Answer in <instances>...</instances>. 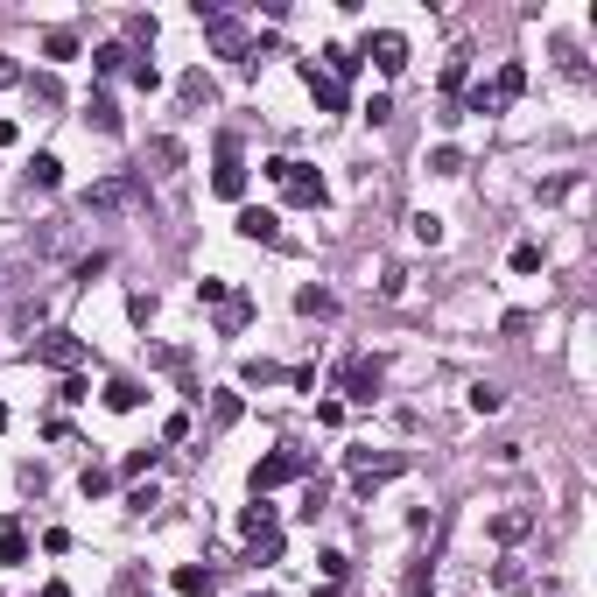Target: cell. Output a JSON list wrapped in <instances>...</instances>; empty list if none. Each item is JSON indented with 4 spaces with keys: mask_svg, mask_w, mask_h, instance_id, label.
Instances as JSON below:
<instances>
[{
    "mask_svg": "<svg viewBox=\"0 0 597 597\" xmlns=\"http://www.w3.org/2000/svg\"><path fill=\"white\" fill-rule=\"evenodd\" d=\"M267 176L281 183L288 204H324V176H317L310 162H288V155H281V162H267Z\"/></svg>",
    "mask_w": 597,
    "mask_h": 597,
    "instance_id": "1",
    "label": "cell"
},
{
    "mask_svg": "<svg viewBox=\"0 0 597 597\" xmlns=\"http://www.w3.org/2000/svg\"><path fill=\"white\" fill-rule=\"evenodd\" d=\"M36 359H43L50 373L71 380V373L85 366V338H71V331H43V338H36Z\"/></svg>",
    "mask_w": 597,
    "mask_h": 597,
    "instance_id": "2",
    "label": "cell"
},
{
    "mask_svg": "<svg viewBox=\"0 0 597 597\" xmlns=\"http://www.w3.org/2000/svg\"><path fill=\"white\" fill-rule=\"evenodd\" d=\"M520 92H527V71H520V64H506L492 85H478V92H471V113H499V106H513Z\"/></svg>",
    "mask_w": 597,
    "mask_h": 597,
    "instance_id": "3",
    "label": "cell"
},
{
    "mask_svg": "<svg viewBox=\"0 0 597 597\" xmlns=\"http://www.w3.org/2000/svg\"><path fill=\"white\" fill-rule=\"evenodd\" d=\"M134 197H141V183H134V176H106V183H92V190H85V211H92V218H106V211H127Z\"/></svg>",
    "mask_w": 597,
    "mask_h": 597,
    "instance_id": "4",
    "label": "cell"
},
{
    "mask_svg": "<svg viewBox=\"0 0 597 597\" xmlns=\"http://www.w3.org/2000/svg\"><path fill=\"white\" fill-rule=\"evenodd\" d=\"M288 478H303V457H295V450L260 457V464H253V499H267V492H274V485H288Z\"/></svg>",
    "mask_w": 597,
    "mask_h": 597,
    "instance_id": "5",
    "label": "cell"
},
{
    "mask_svg": "<svg viewBox=\"0 0 597 597\" xmlns=\"http://www.w3.org/2000/svg\"><path fill=\"white\" fill-rule=\"evenodd\" d=\"M211 190L232 197V204L246 197V169H239V141H232V134H218V176H211Z\"/></svg>",
    "mask_w": 597,
    "mask_h": 597,
    "instance_id": "6",
    "label": "cell"
},
{
    "mask_svg": "<svg viewBox=\"0 0 597 597\" xmlns=\"http://www.w3.org/2000/svg\"><path fill=\"white\" fill-rule=\"evenodd\" d=\"M366 57H373V64L387 71V78H401V71H408V36H401V29H373Z\"/></svg>",
    "mask_w": 597,
    "mask_h": 597,
    "instance_id": "7",
    "label": "cell"
},
{
    "mask_svg": "<svg viewBox=\"0 0 597 597\" xmlns=\"http://www.w3.org/2000/svg\"><path fill=\"white\" fill-rule=\"evenodd\" d=\"M232 232H239V239H253V246H281V218H274V211H260V204H246Z\"/></svg>",
    "mask_w": 597,
    "mask_h": 597,
    "instance_id": "8",
    "label": "cell"
},
{
    "mask_svg": "<svg viewBox=\"0 0 597 597\" xmlns=\"http://www.w3.org/2000/svg\"><path fill=\"white\" fill-rule=\"evenodd\" d=\"M380 380H387V366H380V359H352V366H345V394H352V401H373V394H380Z\"/></svg>",
    "mask_w": 597,
    "mask_h": 597,
    "instance_id": "9",
    "label": "cell"
},
{
    "mask_svg": "<svg viewBox=\"0 0 597 597\" xmlns=\"http://www.w3.org/2000/svg\"><path fill=\"white\" fill-rule=\"evenodd\" d=\"M303 85L317 92V106H324V113H345V85H331V78H324L317 64H303Z\"/></svg>",
    "mask_w": 597,
    "mask_h": 597,
    "instance_id": "10",
    "label": "cell"
},
{
    "mask_svg": "<svg viewBox=\"0 0 597 597\" xmlns=\"http://www.w3.org/2000/svg\"><path fill=\"white\" fill-rule=\"evenodd\" d=\"M85 120H92L99 134H120V106H113V92H92V99H85Z\"/></svg>",
    "mask_w": 597,
    "mask_h": 597,
    "instance_id": "11",
    "label": "cell"
},
{
    "mask_svg": "<svg viewBox=\"0 0 597 597\" xmlns=\"http://www.w3.org/2000/svg\"><path fill=\"white\" fill-rule=\"evenodd\" d=\"M324 78H331V85H345V78H359V57H352L345 43H331V50H324Z\"/></svg>",
    "mask_w": 597,
    "mask_h": 597,
    "instance_id": "12",
    "label": "cell"
},
{
    "mask_svg": "<svg viewBox=\"0 0 597 597\" xmlns=\"http://www.w3.org/2000/svg\"><path fill=\"white\" fill-rule=\"evenodd\" d=\"M0 562H29V534H22V520H8V527H0Z\"/></svg>",
    "mask_w": 597,
    "mask_h": 597,
    "instance_id": "13",
    "label": "cell"
},
{
    "mask_svg": "<svg viewBox=\"0 0 597 597\" xmlns=\"http://www.w3.org/2000/svg\"><path fill=\"white\" fill-rule=\"evenodd\" d=\"M295 310H303V317H338V295L331 288H303V295H295Z\"/></svg>",
    "mask_w": 597,
    "mask_h": 597,
    "instance_id": "14",
    "label": "cell"
},
{
    "mask_svg": "<svg viewBox=\"0 0 597 597\" xmlns=\"http://www.w3.org/2000/svg\"><path fill=\"white\" fill-rule=\"evenodd\" d=\"M29 183H36V190H57V183H64V162H57V155L43 148V155L29 162Z\"/></svg>",
    "mask_w": 597,
    "mask_h": 597,
    "instance_id": "15",
    "label": "cell"
},
{
    "mask_svg": "<svg viewBox=\"0 0 597 597\" xmlns=\"http://www.w3.org/2000/svg\"><path fill=\"white\" fill-rule=\"evenodd\" d=\"M106 408H113V415H134V408H141V387H134V380H106Z\"/></svg>",
    "mask_w": 597,
    "mask_h": 597,
    "instance_id": "16",
    "label": "cell"
},
{
    "mask_svg": "<svg viewBox=\"0 0 597 597\" xmlns=\"http://www.w3.org/2000/svg\"><path fill=\"white\" fill-rule=\"evenodd\" d=\"M22 85H29V99H36V106H64V85H57L50 71H43V78H22Z\"/></svg>",
    "mask_w": 597,
    "mask_h": 597,
    "instance_id": "17",
    "label": "cell"
},
{
    "mask_svg": "<svg viewBox=\"0 0 597 597\" xmlns=\"http://www.w3.org/2000/svg\"><path fill=\"white\" fill-rule=\"evenodd\" d=\"M527 527H534V513H520V506H513V513H499V520H492V534H499V541H520V534H527Z\"/></svg>",
    "mask_w": 597,
    "mask_h": 597,
    "instance_id": "18",
    "label": "cell"
},
{
    "mask_svg": "<svg viewBox=\"0 0 597 597\" xmlns=\"http://www.w3.org/2000/svg\"><path fill=\"white\" fill-rule=\"evenodd\" d=\"M246 317H253V303H246V295H225V303H218V324H225V331H239Z\"/></svg>",
    "mask_w": 597,
    "mask_h": 597,
    "instance_id": "19",
    "label": "cell"
},
{
    "mask_svg": "<svg viewBox=\"0 0 597 597\" xmlns=\"http://www.w3.org/2000/svg\"><path fill=\"white\" fill-rule=\"evenodd\" d=\"M43 50H50L57 64H64V57H78V29H50V36H43Z\"/></svg>",
    "mask_w": 597,
    "mask_h": 597,
    "instance_id": "20",
    "label": "cell"
},
{
    "mask_svg": "<svg viewBox=\"0 0 597 597\" xmlns=\"http://www.w3.org/2000/svg\"><path fill=\"white\" fill-rule=\"evenodd\" d=\"M127 78H134V92H155V85H162V71H155L148 57H127Z\"/></svg>",
    "mask_w": 597,
    "mask_h": 597,
    "instance_id": "21",
    "label": "cell"
},
{
    "mask_svg": "<svg viewBox=\"0 0 597 597\" xmlns=\"http://www.w3.org/2000/svg\"><path fill=\"white\" fill-rule=\"evenodd\" d=\"M127 57H134L127 43H106V50H92V64H99V71H127Z\"/></svg>",
    "mask_w": 597,
    "mask_h": 597,
    "instance_id": "22",
    "label": "cell"
},
{
    "mask_svg": "<svg viewBox=\"0 0 597 597\" xmlns=\"http://www.w3.org/2000/svg\"><path fill=\"white\" fill-rule=\"evenodd\" d=\"M464 57H471V50H457V57H450V64H443V92H450V99H457V92H464V71H471V64H464Z\"/></svg>",
    "mask_w": 597,
    "mask_h": 597,
    "instance_id": "23",
    "label": "cell"
},
{
    "mask_svg": "<svg viewBox=\"0 0 597 597\" xmlns=\"http://www.w3.org/2000/svg\"><path fill=\"white\" fill-rule=\"evenodd\" d=\"M183 106H211V78H204V71L183 78Z\"/></svg>",
    "mask_w": 597,
    "mask_h": 597,
    "instance_id": "24",
    "label": "cell"
},
{
    "mask_svg": "<svg viewBox=\"0 0 597 597\" xmlns=\"http://www.w3.org/2000/svg\"><path fill=\"white\" fill-rule=\"evenodd\" d=\"M499 401H506V394H499L492 380H478V387H471V408H478V415H499Z\"/></svg>",
    "mask_w": 597,
    "mask_h": 597,
    "instance_id": "25",
    "label": "cell"
},
{
    "mask_svg": "<svg viewBox=\"0 0 597 597\" xmlns=\"http://www.w3.org/2000/svg\"><path fill=\"white\" fill-rule=\"evenodd\" d=\"M176 590H183V597H211V576H204V569H176Z\"/></svg>",
    "mask_w": 597,
    "mask_h": 597,
    "instance_id": "26",
    "label": "cell"
},
{
    "mask_svg": "<svg viewBox=\"0 0 597 597\" xmlns=\"http://www.w3.org/2000/svg\"><path fill=\"white\" fill-rule=\"evenodd\" d=\"M274 380H288V373H281V366H267V359H253V366H246V387H274Z\"/></svg>",
    "mask_w": 597,
    "mask_h": 597,
    "instance_id": "27",
    "label": "cell"
},
{
    "mask_svg": "<svg viewBox=\"0 0 597 597\" xmlns=\"http://www.w3.org/2000/svg\"><path fill=\"white\" fill-rule=\"evenodd\" d=\"M155 457H162V450H127V464H120V471H127V478H148V471H155Z\"/></svg>",
    "mask_w": 597,
    "mask_h": 597,
    "instance_id": "28",
    "label": "cell"
},
{
    "mask_svg": "<svg viewBox=\"0 0 597 597\" xmlns=\"http://www.w3.org/2000/svg\"><path fill=\"white\" fill-rule=\"evenodd\" d=\"M127 43H155V15H127Z\"/></svg>",
    "mask_w": 597,
    "mask_h": 597,
    "instance_id": "29",
    "label": "cell"
},
{
    "mask_svg": "<svg viewBox=\"0 0 597 597\" xmlns=\"http://www.w3.org/2000/svg\"><path fill=\"white\" fill-rule=\"evenodd\" d=\"M555 57H562V71H569V78H590V64L576 57V43H555Z\"/></svg>",
    "mask_w": 597,
    "mask_h": 597,
    "instance_id": "30",
    "label": "cell"
},
{
    "mask_svg": "<svg viewBox=\"0 0 597 597\" xmlns=\"http://www.w3.org/2000/svg\"><path fill=\"white\" fill-rule=\"evenodd\" d=\"M429 169H436V176H464V155H457V148H436V162H429Z\"/></svg>",
    "mask_w": 597,
    "mask_h": 597,
    "instance_id": "31",
    "label": "cell"
},
{
    "mask_svg": "<svg viewBox=\"0 0 597 597\" xmlns=\"http://www.w3.org/2000/svg\"><path fill=\"white\" fill-rule=\"evenodd\" d=\"M415 239H422V246H436V239H443V218H436V211H422V218H415Z\"/></svg>",
    "mask_w": 597,
    "mask_h": 597,
    "instance_id": "32",
    "label": "cell"
},
{
    "mask_svg": "<svg viewBox=\"0 0 597 597\" xmlns=\"http://www.w3.org/2000/svg\"><path fill=\"white\" fill-rule=\"evenodd\" d=\"M513 267H520V274H534V267H541V246H534V239H520V246H513Z\"/></svg>",
    "mask_w": 597,
    "mask_h": 597,
    "instance_id": "33",
    "label": "cell"
},
{
    "mask_svg": "<svg viewBox=\"0 0 597 597\" xmlns=\"http://www.w3.org/2000/svg\"><path fill=\"white\" fill-rule=\"evenodd\" d=\"M211 422H218V429H232V422H239V394H218V408H211Z\"/></svg>",
    "mask_w": 597,
    "mask_h": 597,
    "instance_id": "34",
    "label": "cell"
},
{
    "mask_svg": "<svg viewBox=\"0 0 597 597\" xmlns=\"http://www.w3.org/2000/svg\"><path fill=\"white\" fill-rule=\"evenodd\" d=\"M8 85H22V64H15V57H0V92H8Z\"/></svg>",
    "mask_w": 597,
    "mask_h": 597,
    "instance_id": "35",
    "label": "cell"
},
{
    "mask_svg": "<svg viewBox=\"0 0 597 597\" xmlns=\"http://www.w3.org/2000/svg\"><path fill=\"white\" fill-rule=\"evenodd\" d=\"M43 597H71V590H64V583H43Z\"/></svg>",
    "mask_w": 597,
    "mask_h": 597,
    "instance_id": "36",
    "label": "cell"
},
{
    "mask_svg": "<svg viewBox=\"0 0 597 597\" xmlns=\"http://www.w3.org/2000/svg\"><path fill=\"white\" fill-rule=\"evenodd\" d=\"M0 429H8V408H0Z\"/></svg>",
    "mask_w": 597,
    "mask_h": 597,
    "instance_id": "37",
    "label": "cell"
}]
</instances>
